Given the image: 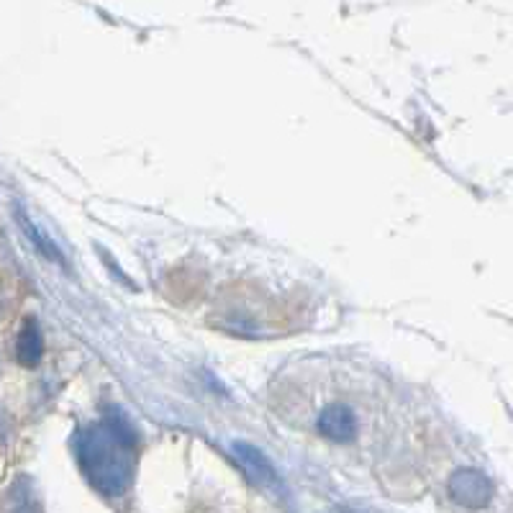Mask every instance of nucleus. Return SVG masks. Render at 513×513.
I'll return each mask as SVG.
<instances>
[{
    "mask_svg": "<svg viewBox=\"0 0 513 513\" xmlns=\"http://www.w3.org/2000/svg\"><path fill=\"white\" fill-rule=\"evenodd\" d=\"M449 493L457 500L459 506L467 508H483L493 500V483L486 473L473 470V467H462L452 475L449 480Z\"/></svg>",
    "mask_w": 513,
    "mask_h": 513,
    "instance_id": "nucleus-2",
    "label": "nucleus"
},
{
    "mask_svg": "<svg viewBox=\"0 0 513 513\" xmlns=\"http://www.w3.org/2000/svg\"><path fill=\"white\" fill-rule=\"evenodd\" d=\"M316 426H319V432L324 434L326 439H331L337 445H347L357 434V416H354L350 405L331 403L319 414Z\"/></svg>",
    "mask_w": 513,
    "mask_h": 513,
    "instance_id": "nucleus-4",
    "label": "nucleus"
},
{
    "mask_svg": "<svg viewBox=\"0 0 513 513\" xmlns=\"http://www.w3.org/2000/svg\"><path fill=\"white\" fill-rule=\"evenodd\" d=\"M326 513H351V511H347V508H331V511Z\"/></svg>",
    "mask_w": 513,
    "mask_h": 513,
    "instance_id": "nucleus-7",
    "label": "nucleus"
},
{
    "mask_svg": "<svg viewBox=\"0 0 513 513\" xmlns=\"http://www.w3.org/2000/svg\"><path fill=\"white\" fill-rule=\"evenodd\" d=\"M134 426L123 414L110 411L103 424L88 426L78 436L82 475L98 493L109 498L123 496L134 475Z\"/></svg>",
    "mask_w": 513,
    "mask_h": 513,
    "instance_id": "nucleus-1",
    "label": "nucleus"
},
{
    "mask_svg": "<svg viewBox=\"0 0 513 513\" xmlns=\"http://www.w3.org/2000/svg\"><path fill=\"white\" fill-rule=\"evenodd\" d=\"M231 455L242 465V470L246 473V477H249L252 483H256V486L262 487H280V477H277L272 462L265 457L262 449H256V446L249 445V442H234V445H231Z\"/></svg>",
    "mask_w": 513,
    "mask_h": 513,
    "instance_id": "nucleus-3",
    "label": "nucleus"
},
{
    "mask_svg": "<svg viewBox=\"0 0 513 513\" xmlns=\"http://www.w3.org/2000/svg\"><path fill=\"white\" fill-rule=\"evenodd\" d=\"M41 351H44V341H41L39 326L28 319L21 337H18V362L26 367H37L41 360Z\"/></svg>",
    "mask_w": 513,
    "mask_h": 513,
    "instance_id": "nucleus-5",
    "label": "nucleus"
},
{
    "mask_svg": "<svg viewBox=\"0 0 513 513\" xmlns=\"http://www.w3.org/2000/svg\"><path fill=\"white\" fill-rule=\"evenodd\" d=\"M16 218H18V226H21V229L28 234V239L37 244V249H39L41 255L47 256V259H55V262H59V265H62V255L57 252V246H52V244H49L47 239H44V236H41L39 231L31 226V221L24 216V211H21V208H16Z\"/></svg>",
    "mask_w": 513,
    "mask_h": 513,
    "instance_id": "nucleus-6",
    "label": "nucleus"
}]
</instances>
